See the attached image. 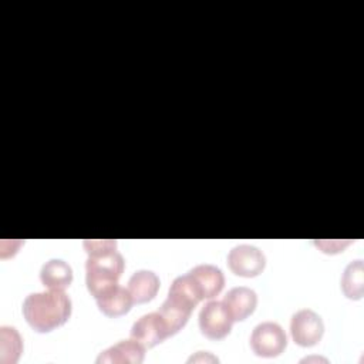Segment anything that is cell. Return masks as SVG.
I'll return each mask as SVG.
<instances>
[{"label": "cell", "instance_id": "4", "mask_svg": "<svg viewBox=\"0 0 364 364\" xmlns=\"http://www.w3.org/2000/svg\"><path fill=\"white\" fill-rule=\"evenodd\" d=\"M290 333L296 344L300 347H311L321 340L324 334V323L311 309H301L291 316Z\"/></svg>", "mask_w": 364, "mask_h": 364}, {"label": "cell", "instance_id": "14", "mask_svg": "<svg viewBox=\"0 0 364 364\" xmlns=\"http://www.w3.org/2000/svg\"><path fill=\"white\" fill-rule=\"evenodd\" d=\"M40 279L47 289L64 290L73 282V269L61 259H50L41 266Z\"/></svg>", "mask_w": 364, "mask_h": 364}, {"label": "cell", "instance_id": "9", "mask_svg": "<svg viewBox=\"0 0 364 364\" xmlns=\"http://www.w3.org/2000/svg\"><path fill=\"white\" fill-rule=\"evenodd\" d=\"M145 357V347L139 344L132 337L128 340H121L108 348L102 350L98 357L97 363H118V364H139L144 361Z\"/></svg>", "mask_w": 364, "mask_h": 364}, {"label": "cell", "instance_id": "8", "mask_svg": "<svg viewBox=\"0 0 364 364\" xmlns=\"http://www.w3.org/2000/svg\"><path fill=\"white\" fill-rule=\"evenodd\" d=\"M193 309L195 304L191 303L188 299L178 293L168 291V296L158 311L166 323L169 336L176 334L188 323Z\"/></svg>", "mask_w": 364, "mask_h": 364}, {"label": "cell", "instance_id": "1", "mask_svg": "<svg viewBox=\"0 0 364 364\" xmlns=\"http://www.w3.org/2000/svg\"><path fill=\"white\" fill-rule=\"evenodd\" d=\"M71 314V299L64 290L48 289L30 293L23 301V316L38 333H48L63 326Z\"/></svg>", "mask_w": 364, "mask_h": 364}, {"label": "cell", "instance_id": "5", "mask_svg": "<svg viewBox=\"0 0 364 364\" xmlns=\"http://www.w3.org/2000/svg\"><path fill=\"white\" fill-rule=\"evenodd\" d=\"M233 318L223 301L210 300L199 311V328L210 340H219L230 333Z\"/></svg>", "mask_w": 364, "mask_h": 364}, {"label": "cell", "instance_id": "12", "mask_svg": "<svg viewBox=\"0 0 364 364\" xmlns=\"http://www.w3.org/2000/svg\"><path fill=\"white\" fill-rule=\"evenodd\" d=\"M127 289L129 290L134 303L151 301L159 290V277L152 270H136L129 277Z\"/></svg>", "mask_w": 364, "mask_h": 364}, {"label": "cell", "instance_id": "11", "mask_svg": "<svg viewBox=\"0 0 364 364\" xmlns=\"http://www.w3.org/2000/svg\"><path fill=\"white\" fill-rule=\"evenodd\" d=\"M98 309L108 317H118L127 314L132 304L134 299L128 289L119 286L118 283L104 290L95 297Z\"/></svg>", "mask_w": 364, "mask_h": 364}, {"label": "cell", "instance_id": "16", "mask_svg": "<svg viewBox=\"0 0 364 364\" xmlns=\"http://www.w3.org/2000/svg\"><path fill=\"white\" fill-rule=\"evenodd\" d=\"M23 351V341L18 331L10 326L0 327V361L14 364Z\"/></svg>", "mask_w": 364, "mask_h": 364}, {"label": "cell", "instance_id": "6", "mask_svg": "<svg viewBox=\"0 0 364 364\" xmlns=\"http://www.w3.org/2000/svg\"><path fill=\"white\" fill-rule=\"evenodd\" d=\"M228 266L236 276L255 277L263 272L266 257L259 247L243 243L229 250Z\"/></svg>", "mask_w": 364, "mask_h": 364}, {"label": "cell", "instance_id": "2", "mask_svg": "<svg viewBox=\"0 0 364 364\" xmlns=\"http://www.w3.org/2000/svg\"><path fill=\"white\" fill-rule=\"evenodd\" d=\"M124 267V257L117 249L88 255L85 263V283L88 291L97 297L108 287L117 284Z\"/></svg>", "mask_w": 364, "mask_h": 364}, {"label": "cell", "instance_id": "10", "mask_svg": "<svg viewBox=\"0 0 364 364\" xmlns=\"http://www.w3.org/2000/svg\"><path fill=\"white\" fill-rule=\"evenodd\" d=\"M223 304L232 316L233 321H242L249 317L257 304V294L253 289L246 286H237L228 290L223 296Z\"/></svg>", "mask_w": 364, "mask_h": 364}, {"label": "cell", "instance_id": "7", "mask_svg": "<svg viewBox=\"0 0 364 364\" xmlns=\"http://www.w3.org/2000/svg\"><path fill=\"white\" fill-rule=\"evenodd\" d=\"M131 337L142 344L145 348H151L169 337V331L159 311H154L141 316L132 324Z\"/></svg>", "mask_w": 364, "mask_h": 364}, {"label": "cell", "instance_id": "17", "mask_svg": "<svg viewBox=\"0 0 364 364\" xmlns=\"http://www.w3.org/2000/svg\"><path fill=\"white\" fill-rule=\"evenodd\" d=\"M208 360L218 363V358L213 357V355H210L208 351H205V355H203V351H199L198 355H192L188 361H208Z\"/></svg>", "mask_w": 364, "mask_h": 364}, {"label": "cell", "instance_id": "13", "mask_svg": "<svg viewBox=\"0 0 364 364\" xmlns=\"http://www.w3.org/2000/svg\"><path fill=\"white\" fill-rule=\"evenodd\" d=\"M189 272L200 286L205 299H212L222 291L225 286V276L218 266L210 263H200L193 266Z\"/></svg>", "mask_w": 364, "mask_h": 364}, {"label": "cell", "instance_id": "15", "mask_svg": "<svg viewBox=\"0 0 364 364\" xmlns=\"http://www.w3.org/2000/svg\"><path fill=\"white\" fill-rule=\"evenodd\" d=\"M363 273H364V266L361 259L348 263L347 267L344 269V273L341 277V289L348 299H355V300L361 299L363 290H364Z\"/></svg>", "mask_w": 364, "mask_h": 364}, {"label": "cell", "instance_id": "3", "mask_svg": "<svg viewBox=\"0 0 364 364\" xmlns=\"http://www.w3.org/2000/svg\"><path fill=\"white\" fill-rule=\"evenodd\" d=\"M286 346V333L276 321H262L252 330L250 348L259 357H277Z\"/></svg>", "mask_w": 364, "mask_h": 364}]
</instances>
